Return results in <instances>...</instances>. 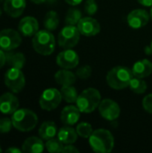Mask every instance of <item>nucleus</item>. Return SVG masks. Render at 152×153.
Returning a JSON list of instances; mask_svg holds the SVG:
<instances>
[{"label":"nucleus","instance_id":"72a5a7b5","mask_svg":"<svg viewBox=\"0 0 152 153\" xmlns=\"http://www.w3.org/2000/svg\"><path fill=\"white\" fill-rule=\"evenodd\" d=\"M64 153H72V152H79V150L73 146L72 144H66V146H64L63 152Z\"/></svg>","mask_w":152,"mask_h":153},{"label":"nucleus","instance_id":"2f4dec72","mask_svg":"<svg viewBox=\"0 0 152 153\" xmlns=\"http://www.w3.org/2000/svg\"><path fill=\"white\" fill-rule=\"evenodd\" d=\"M85 13L89 15H93L98 11V4L95 3V0H87L84 4Z\"/></svg>","mask_w":152,"mask_h":153},{"label":"nucleus","instance_id":"6e6552de","mask_svg":"<svg viewBox=\"0 0 152 153\" xmlns=\"http://www.w3.org/2000/svg\"><path fill=\"white\" fill-rule=\"evenodd\" d=\"M61 92L55 89L49 88L43 91L39 99V106L42 109L47 111H51L56 108L62 100Z\"/></svg>","mask_w":152,"mask_h":153},{"label":"nucleus","instance_id":"58836bf2","mask_svg":"<svg viewBox=\"0 0 152 153\" xmlns=\"http://www.w3.org/2000/svg\"><path fill=\"white\" fill-rule=\"evenodd\" d=\"M144 51L146 52V54H147V55H151V54L152 53L151 47V46H147V47L144 48Z\"/></svg>","mask_w":152,"mask_h":153},{"label":"nucleus","instance_id":"f03ea898","mask_svg":"<svg viewBox=\"0 0 152 153\" xmlns=\"http://www.w3.org/2000/svg\"><path fill=\"white\" fill-rule=\"evenodd\" d=\"M133 77L132 70L125 66H116L107 74V82L114 90H123L129 86Z\"/></svg>","mask_w":152,"mask_h":153},{"label":"nucleus","instance_id":"ea45409f","mask_svg":"<svg viewBox=\"0 0 152 153\" xmlns=\"http://www.w3.org/2000/svg\"><path fill=\"white\" fill-rule=\"evenodd\" d=\"M31 2H33L34 4H43L45 2H47V0H30Z\"/></svg>","mask_w":152,"mask_h":153},{"label":"nucleus","instance_id":"4be33fe9","mask_svg":"<svg viewBox=\"0 0 152 153\" xmlns=\"http://www.w3.org/2000/svg\"><path fill=\"white\" fill-rule=\"evenodd\" d=\"M5 56L6 63L13 68L22 69L25 65V56L21 52H13V50H10L7 51V53H5Z\"/></svg>","mask_w":152,"mask_h":153},{"label":"nucleus","instance_id":"0eeeda50","mask_svg":"<svg viewBox=\"0 0 152 153\" xmlns=\"http://www.w3.org/2000/svg\"><path fill=\"white\" fill-rule=\"evenodd\" d=\"M4 84L13 93H19L25 86V77L21 69L11 67L4 74Z\"/></svg>","mask_w":152,"mask_h":153},{"label":"nucleus","instance_id":"412c9836","mask_svg":"<svg viewBox=\"0 0 152 153\" xmlns=\"http://www.w3.org/2000/svg\"><path fill=\"white\" fill-rule=\"evenodd\" d=\"M76 74L69 71L68 69H62L56 73L55 80L61 86L73 85L76 82Z\"/></svg>","mask_w":152,"mask_h":153},{"label":"nucleus","instance_id":"a878e982","mask_svg":"<svg viewBox=\"0 0 152 153\" xmlns=\"http://www.w3.org/2000/svg\"><path fill=\"white\" fill-rule=\"evenodd\" d=\"M129 87L133 92H135L137 94H142L147 90V83L142 78L133 76L130 82Z\"/></svg>","mask_w":152,"mask_h":153},{"label":"nucleus","instance_id":"c03bdc74","mask_svg":"<svg viewBox=\"0 0 152 153\" xmlns=\"http://www.w3.org/2000/svg\"><path fill=\"white\" fill-rule=\"evenodd\" d=\"M151 49H152V42H151Z\"/></svg>","mask_w":152,"mask_h":153},{"label":"nucleus","instance_id":"4c0bfd02","mask_svg":"<svg viewBox=\"0 0 152 153\" xmlns=\"http://www.w3.org/2000/svg\"><path fill=\"white\" fill-rule=\"evenodd\" d=\"M6 152H12V153H21L22 151H21L20 149L16 148V147H12V148H9L5 151Z\"/></svg>","mask_w":152,"mask_h":153},{"label":"nucleus","instance_id":"dca6fc26","mask_svg":"<svg viewBox=\"0 0 152 153\" xmlns=\"http://www.w3.org/2000/svg\"><path fill=\"white\" fill-rule=\"evenodd\" d=\"M81 113L77 106H66L61 112V121L65 126H73L79 121Z\"/></svg>","mask_w":152,"mask_h":153},{"label":"nucleus","instance_id":"f3484780","mask_svg":"<svg viewBox=\"0 0 152 153\" xmlns=\"http://www.w3.org/2000/svg\"><path fill=\"white\" fill-rule=\"evenodd\" d=\"M26 7V0H4V10L13 18H17L22 14Z\"/></svg>","mask_w":152,"mask_h":153},{"label":"nucleus","instance_id":"9d476101","mask_svg":"<svg viewBox=\"0 0 152 153\" xmlns=\"http://www.w3.org/2000/svg\"><path fill=\"white\" fill-rule=\"evenodd\" d=\"M99 111L101 117L108 121H114L120 116V108L118 104L109 99L101 100L99 106Z\"/></svg>","mask_w":152,"mask_h":153},{"label":"nucleus","instance_id":"37998d69","mask_svg":"<svg viewBox=\"0 0 152 153\" xmlns=\"http://www.w3.org/2000/svg\"><path fill=\"white\" fill-rule=\"evenodd\" d=\"M2 152V149H1V146H0V152Z\"/></svg>","mask_w":152,"mask_h":153},{"label":"nucleus","instance_id":"4468645a","mask_svg":"<svg viewBox=\"0 0 152 153\" xmlns=\"http://www.w3.org/2000/svg\"><path fill=\"white\" fill-rule=\"evenodd\" d=\"M19 108V100L11 92L0 96V112L4 115H13Z\"/></svg>","mask_w":152,"mask_h":153},{"label":"nucleus","instance_id":"aec40b11","mask_svg":"<svg viewBox=\"0 0 152 153\" xmlns=\"http://www.w3.org/2000/svg\"><path fill=\"white\" fill-rule=\"evenodd\" d=\"M78 137V134L76 130H74L70 126H65L64 127L60 128L57 132V138L64 143V144H73L76 142Z\"/></svg>","mask_w":152,"mask_h":153},{"label":"nucleus","instance_id":"1a4fd4ad","mask_svg":"<svg viewBox=\"0 0 152 153\" xmlns=\"http://www.w3.org/2000/svg\"><path fill=\"white\" fill-rule=\"evenodd\" d=\"M22 43L20 33L13 29H4L0 31V48L10 51L17 48Z\"/></svg>","mask_w":152,"mask_h":153},{"label":"nucleus","instance_id":"39448f33","mask_svg":"<svg viewBox=\"0 0 152 153\" xmlns=\"http://www.w3.org/2000/svg\"><path fill=\"white\" fill-rule=\"evenodd\" d=\"M101 102V96L98 90L89 88L78 95L76 106L82 113H91L99 108Z\"/></svg>","mask_w":152,"mask_h":153},{"label":"nucleus","instance_id":"f704fd0d","mask_svg":"<svg viewBox=\"0 0 152 153\" xmlns=\"http://www.w3.org/2000/svg\"><path fill=\"white\" fill-rule=\"evenodd\" d=\"M5 63H6V56H5V54L4 53L3 49L0 48V69L4 65Z\"/></svg>","mask_w":152,"mask_h":153},{"label":"nucleus","instance_id":"c756f323","mask_svg":"<svg viewBox=\"0 0 152 153\" xmlns=\"http://www.w3.org/2000/svg\"><path fill=\"white\" fill-rule=\"evenodd\" d=\"M91 73H92V69L90 65H82L77 69L76 76L82 80H86L91 75Z\"/></svg>","mask_w":152,"mask_h":153},{"label":"nucleus","instance_id":"423d86ee","mask_svg":"<svg viewBox=\"0 0 152 153\" xmlns=\"http://www.w3.org/2000/svg\"><path fill=\"white\" fill-rule=\"evenodd\" d=\"M80 34L77 26L67 25L64 27L58 34V44L65 49L73 48L80 40Z\"/></svg>","mask_w":152,"mask_h":153},{"label":"nucleus","instance_id":"393cba45","mask_svg":"<svg viewBox=\"0 0 152 153\" xmlns=\"http://www.w3.org/2000/svg\"><path fill=\"white\" fill-rule=\"evenodd\" d=\"M60 92H61L63 100L66 101L67 103L76 102L77 98H78V92H77V90L73 85L62 86Z\"/></svg>","mask_w":152,"mask_h":153},{"label":"nucleus","instance_id":"20e7f679","mask_svg":"<svg viewBox=\"0 0 152 153\" xmlns=\"http://www.w3.org/2000/svg\"><path fill=\"white\" fill-rule=\"evenodd\" d=\"M34 50L42 56L51 55L56 48V39L54 35L47 30H39L32 39Z\"/></svg>","mask_w":152,"mask_h":153},{"label":"nucleus","instance_id":"c85d7f7f","mask_svg":"<svg viewBox=\"0 0 152 153\" xmlns=\"http://www.w3.org/2000/svg\"><path fill=\"white\" fill-rule=\"evenodd\" d=\"M76 132H77L78 135H80L82 138H90L93 130H92L91 125H90L89 123H86V122H82V123L78 124L77 127H76Z\"/></svg>","mask_w":152,"mask_h":153},{"label":"nucleus","instance_id":"f257e3e1","mask_svg":"<svg viewBox=\"0 0 152 153\" xmlns=\"http://www.w3.org/2000/svg\"><path fill=\"white\" fill-rule=\"evenodd\" d=\"M115 141L112 134L106 129H98L90 136V145L97 153H108L112 152Z\"/></svg>","mask_w":152,"mask_h":153},{"label":"nucleus","instance_id":"c9c22d12","mask_svg":"<svg viewBox=\"0 0 152 153\" xmlns=\"http://www.w3.org/2000/svg\"><path fill=\"white\" fill-rule=\"evenodd\" d=\"M138 2L144 6H152V0H138Z\"/></svg>","mask_w":152,"mask_h":153},{"label":"nucleus","instance_id":"a211bd4d","mask_svg":"<svg viewBox=\"0 0 152 153\" xmlns=\"http://www.w3.org/2000/svg\"><path fill=\"white\" fill-rule=\"evenodd\" d=\"M133 75L138 78H145L152 73V63L148 59H142L136 62L132 69Z\"/></svg>","mask_w":152,"mask_h":153},{"label":"nucleus","instance_id":"79ce46f5","mask_svg":"<svg viewBox=\"0 0 152 153\" xmlns=\"http://www.w3.org/2000/svg\"><path fill=\"white\" fill-rule=\"evenodd\" d=\"M2 15V10H1V8H0V16Z\"/></svg>","mask_w":152,"mask_h":153},{"label":"nucleus","instance_id":"7ed1b4c3","mask_svg":"<svg viewBox=\"0 0 152 153\" xmlns=\"http://www.w3.org/2000/svg\"><path fill=\"white\" fill-rule=\"evenodd\" d=\"M13 126L21 132H30L33 130L38 124L37 115L30 109H17L12 116Z\"/></svg>","mask_w":152,"mask_h":153},{"label":"nucleus","instance_id":"2eb2a0df","mask_svg":"<svg viewBox=\"0 0 152 153\" xmlns=\"http://www.w3.org/2000/svg\"><path fill=\"white\" fill-rule=\"evenodd\" d=\"M18 30L25 37L34 36L39 31V22L34 17L26 16L20 21Z\"/></svg>","mask_w":152,"mask_h":153},{"label":"nucleus","instance_id":"7c9ffc66","mask_svg":"<svg viewBox=\"0 0 152 153\" xmlns=\"http://www.w3.org/2000/svg\"><path fill=\"white\" fill-rule=\"evenodd\" d=\"M13 126L12 119L4 117L0 118V134H7L11 131Z\"/></svg>","mask_w":152,"mask_h":153},{"label":"nucleus","instance_id":"5701e85b","mask_svg":"<svg viewBox=\"0 0 152 153\" xmlns=\"http://www.w3.org/2000/svg\"><path fill=\"white\" fill-rule=\"evenodd\" d=\"M57 134V128L53 121H46L42 123L39 129V134L43 140H49L56 136Z\"/></svg>","mask_w":152,"mask_h":153},{"label":"nucleus","instance_id":"f8f14e48","mask_svg":"<svg viewBox=\"0 0 152 153\" xmlns=\"http://www.w3.org/2000/svg\"><path fill=\"white\" fill-rule=\"evenodd\" d=\"M77 28L81 34L87 37L95 36L100 31V24L97 20L91 17L82 18L77 24Z\"/></svg>","mask_w":152,"mask_h":153},{"label":"nucleus","instance_id":"e433bc0d","mask_svg":"<svg viewBox=\"0 0 152 153\" xmlns=\"http://www.w3.org/2000/svg\"><path fill=\"white\" fill-rule=\"evenodd\" d=\"M68 4L71 5H77L79 4H81L82 2V0H65Z\"/></svg>","mask_w":152,"mask_h":153},{"label":"nucleus","instance_id":"a18cd8bd","mask_svg":"<svg viewBox=\"0 0 152 153\" xmlns=\"http://www.w3.org/2000/svg\"><path fill=\"white\" fill-rule=\"evenodd\" d=\"M0 1H1V0H0Z\"/></svg>","mask_w":152,"mask_h":153},{"label":"nucleus","instance_id":"bb28decb","mask_svg":"<svg viewBox=\"0 0 152 153\" xmlns=\"http://www.w3.org/2000/svg\"><path fill=\"white\" fill-rule=\"evenodd\" d=\"M82 19V12L77 8H70L65 16L67 25H77Z\"/></svg>","mask_w":152,"mask_h":153},{"label":"nucleus","instance_id":"ddd939ff","mask_svg":"<svg viewBox=\"0 0 152 153\" xmlns=\"http://www.w3.org/2000/svg\"><path fill=\"white\" fill-rule=\"evenodd\" d=\"M150 21V14L143 9H135L127 16V22L133 29H140L147 25Z\"/></svg>","mask_w":152,"mask_h":153},{"label":"nucleus","instance_id":"b1692460","mask_svg":"<svg viewBox=\"0 0 152 153\" xmlns=\"http://www.w3.org/2000/svg\"><path fill=\"white\" fill-rule=\"evenodd\" d=\"M59 24V18L55 11H49L46 13L44 18V26L47 30H55Z\"/></svg>","mask_w":152,"mask_h":153},{"label":"nucleus","instance_id":"6ab92c4d","mask_svg":"<svg viewBox=\"0 0 152 153\" xmlns=\"http://www.w3.org/2000/svg\"><path fill=\"white\" fill-rule=\"evenodd\" d=\"M43 141L38 137L32 136L26 139L22 146V151L27 153H39L44 151Z\"/></svg>","mask_w":152,"mask_h":153},{"label":"nucleus","instance_id":"9b49d317","mask_svg":"<svg viewBox=\"0 0 152 153\" xmlns=\"http://www.w3.org/2000/svg\"><path fill=\"white\" fill-rule=\"evenodd\" d=\"M56 64L62 69H73L79 64V56L71 48L65 49L57 55Z\"/></svg>","mask_w":152,"mask_h":153},{"label":"nucleus","instance_id":"cd10ccee","mask_svg":"<svg viewBox=\"0 0 152 153\" xmlns=\"http://www.w3.org/2000/svg\"><path fill=\"white\" fill-rule=\"evenodd\" d=\"M46 148L48 152L51 153H58L62 152L64 149V143L57 138L56 139L55 137L52 139H49L47 141L46 143Z\"/></svg>","mask_w":152,"mask_h":153},{"label":"nucleus","instance_id":"473e14b6","mask_svg":"<svg viewBox=\"0 0 152 153\" xmlns=\"http://www.w3.org/2000/svg\"><path fill=\"white\" fill-rule=\"evenodd\" d=\"M142 107L147 112L152 114V93L147 95L142 100Z\"/></svg>","mask_w":152,"mask_h":153},{"label":"nucleus","instance_id":"a19ab883","mask_svg":"<svg viewBox=\"0 0 152 153\" xmlns=\"http://www.w3.org/2000/svg\"><path fill=\"white\" fill-rule=\"evenodd\" d=\"M151 19H152V6H151Z\"/></svg>","mask_w":152,"mask_h":153}]
</instances>
